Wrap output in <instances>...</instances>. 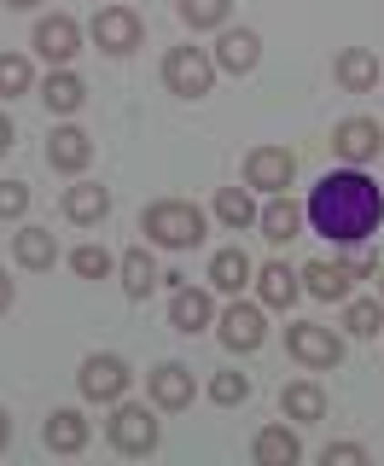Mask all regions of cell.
Here are the masks:
<instances>
[{
  "mask_svg": "<svg viewBox=\"0 0 384 466\" xmlns=\"http://www.w3.org/2000/svg\"><path fill=\"white\" fill-rule=\"evenodd\" d=\"M303 216H308V228L327 233L332 245H361L367 233H379V222H384V187L373 175H361L356 164L332 169V175H320V187L308 193Z\"/></svg>",
  "mask_w": 384,
  "mask_h": 466,
  "instance_id": "6da1fadb",
  "label": "cell"
},
{
  "mask_svg": "<svg viewBox=\"0 0 384 466\" xmlns=\"http://www.w3.org/2000/svg\"><path fill=\"white\" fill-rule=\"evenodd\" d=\"M140 233L164 251H192V245H204V210L187 198H157L140 210Z\"/></svg>",
  "mask_w": 384,
  "mask_h": 466,
  "instance_id": "7a4b0ae2",
  "label": "cell"
},
{
  "mask_svg": "<svg viewBox=\"0 0 384 466\" xmlns=\"http://www.w3.org/2000/svg\"><path fill=\"white\" fill-rule=\"evenodd\" d=\"M106 437L116 455H152L164 443V426H157V414L146 402H116V414L106 420Z\"/></svg>",
  "mask_w": 384,
  "mask_h": 466,
  "instance_id": "3957f363",
  "label": "cell"
},
{
  "mask_svg": "<svg viewBox=\"0 0 384 466\" xmlns=\"http://www.w3.org/2000/svg\"><path fill=\"white\" fill-rule=\"evenodd\" d=\"M164 82H169V94H181V99H204L210 82H216V58L204 47H169L164 53Z\"/></svg>",
  "mask_w": 384,
  "mask_h": 466,
  "instance_id": "277c9868",
  "label": "cell"
},
{
  "mask_svg": "<svg viewBox=\"0 0 384 466\" xmlns=\"http://www.w3.org/2000/svg\"><path fill=\"white\" fill-rule=\"evenodd\" d=\"M87 35H94L99 53H116V58H123V53L140 47L146 24H140V12H128V6H99L94 24H87Z\"/></svg>",
  "mask_w": 384,
  "mask_h": 466,
  "instance_id": "5b68a950",
  "label": "cell"
},
{
  "mask_svg": "<svg viewBox=\"0 0 384 466\" xmlns=\"http://www.w3.org/2000/svg\"><path fill=\"white\" fill-rule=\"evenodd\" d=\"M286 350L303 361V368H338V361H344V339H338L332 327H320V320L286 327Z\"/></svg>",
  "mask_w": 384,
  "mask_h": 466,
  "instance_id": "8992f818",
  "label": "cell"
},
{
  "mask_svg": "<svg viewBox=\"0 0 384 466\" xmlns=\"http://www.w3.org/2000/svg\"><path fill=\"white\" fill-rule=\"evenodd\" d=\"M128 361L123 356H87L82 368H76V390L87 402H123V390H128Z\"/></svg>",
  "mask_w": 384,
  "mask_h": 466,
  "instance_id": "52a82bcc",
  "label": "cell"
},
{
  "mask_svg": "<svg viewBox=\"0 0 384 466\" xmlns=\"http://www.w3.org/2000/svg\"><path fill=\"white\" fill-rule=\"evenodd\" d=\"M291 175H298V152H286V146H250L245 187H257V193H286Z\"/></svg>",
  "mask_w": 384,
  "mask_h": 466,
  "instance_id": "ba28073f",
  "label": "cell"
},
{
  "mask_svg": "<svg viewBox=\"0 0 384 466\" xmlns=\"http://www.w3.org/2000/svg\"><path fill=\"white\" fill-rule=\"evenodd\" d=\"M379 146H384V128L373 123V116H344V123L332 128V152L344 157V164H373L379 157Z\"/></svg>",
  "mask_w": 384,
  "mask_h": 466,
  "instance_id": "9c48e42d",
  "label": "cell"
},
{
  "mask_svg": "<svg viewBox=\"0 0 384 466\" xmlns=\"http://www.w3.org/2000/svg\"><path fill=\"white\" fill-rule=\"evenodd\" d=\"M29 47H35L41 58H47L53 70H65L70 58H76V47H82V29H76V18H65V12H53V18H41V24H35V35H29Z\"/></svg>",
  "mask_w": 384,
  "mask_h": 466,
  "instance_id": "30bf717a",
  "label": "cell"
},
{
  "mask_svg": "<svg viewBox=\"0 0 384 466\" xmlns=\"http://www.w3.org/2000/svg\"><path fill=\"white\" fill-rule=\"evenodd\" d=\"M373 262H308L303 268V291L320 303H344L349 286H356V274H367Z\"/></svg>",
  "mask_w": 384,
  "mask_h": 466,
  "instance_id": "8fae6325",
  "label": "cell"
},
{
  "mask_svg": "<svg viewBox=\"0 0 384 466\" xmlns=\"http://www.w3.org/2000/svg\"><path fill=\"white\" fill-rule=\"evenodd\" d=\"M146 397H152L157 408H192V397H198L192 368L187 361H157V368L146 373Z\"/></svg>",
  "mask_w": 384,
  "mask_h": 466,
  "instance_id": "7c38bea8",
  "label": "cell"
},
{
  "mask_svg": "<svg viewBox=\"0 0 384 466\" xmlns=\"http://www.w3.org/2000/svg\"><path fill=\"white\" fill-rule=\"evenodd\" d=\"M262 339H268V327H262L257 303H227V315H221V344H227L233 356H250Z\"/></svg>",
  "mask_w": 384,
  "mask_h": 466,
  "instance_id": "4fadbf2b",
  "label": "cell"
},
{
  "mask_svg": "<svg viewBox=\"0 0 384 466\" xmlns=\"http://www.w3.org/2000/svg\"><path fill=\"white\" fill-rule=\"evenodd\" d=\"M303 222H308L303 204H291L286 193H274V198L257 210V228H262V239H268V245H291V239L303 233Z\"/></svg>",
  "mask_w": 384,
  "mask_h": 466,
  "instance_id": "5bb4252c",
  "label": "cell"
},
{
  "mask_svg": "<svg viewBox=\"0 0 384 466\" xmlns=\"http://www.w3.org/2000/svg\"><path fill=\"white\" fill-rule=\"evenodd\" d=\"M12 257H18V268H29V274L53 268V262H58V239H53V228L24 222L18 233H12Z\"/></svg>",
  "mask_w": 384,
  "mask_h": 466,
  "instance_id": "9a60e30c",
  "label": "cell"
},
{
  "mask_svg": "<svg viewBox=\"0 0 384 466\" xmlns=\"http://www.w3.org/2000/svg\"><path fill=\"white\" fill-rule=\"evenodd\" d=\"M87 157H94V140H87L76 123L53 128V140H47V164H53L58 175H82V169H87Z\"/></svg>",
  "mask_w": 384,
  "mask_h": 466,
  "instance_id": "2e32d148",
  "label": "cell"
},
{
  "mask_svg": "<svg viewBox=\"0 0 384 466\" xmlns=\"http://www.w3.org/2000/svg\"><path fill=\"white\" fill-rule=\"evenodd\" d=\"M210 315H216V303H210V291H198V286H181V291L169 298V327L187 332V339L210 327Z\"/></svg>",
  "mask_w": 384,
  "mask_h": 466,
  "instance_id": "e0dca14e",
  "label": "cell"
},
{
  "mask_svg": "<svg viewBox=\"0 0 384 466\" xmlns=\"http://www.w3.org/2000/svg\"><path fill=\"white\" fill-rule=\"evenodd\" d=\"M262 58V41L250 35V29H227V35L216 41V70H227V76H250Z\"/></svg>",
  "mask_w": 384,
  "mask_h": 466,
  "instance_id": "ac0fdd59",
  "label": "cell"
},
{
  "mask_svg": "<svg viewBox=\"0 0 384 466\" xmlns=\"http://www.w3.org/2000/svg\"><path fill=\"white\" fill-rule=\"evenodd\" d=\"M41 443H47L53 455H76V449H87V420L76 408H53L47 426H41Z\"/></svg>",
  "mask_w": 384,
  "mask_h": 466,
  "instance_id": "d6986e66",
  "label": "cell"
},
{
  "mask_svg": "<svg viewBox=\"0 0 384 466\" xmlns=\"http://www.w3.org/2000/svg\"><path fill=\"white\" fill-rule=\"evenodd\" d=\"M298 291H303V274H291L286 262H262L257 268V298L268 303V309H291Z\"/></svg>",
  "mask_w": 384,
  "mask_h": 466,
  "instance_id": "ffe728a7",
  "label": "cell"
},
{
  "mask_svg": "<svg viewBox=\"0 0 384 466\" xmlns=\"http://www.w3.org/2000/svg\"><path fill=\"white\" fill-rule=\"evenodd\" d=\"M65 216L70 222H106L111 216V187H99V181H76V187H65Z\"/></svg>",
  "mask_w": 384,
  "mask_h": 466,
  "instance_id": "44dd1931",
  "label": "cell"
},
{
  "mask_svg": "<svg viewBox=\"0 0 384 466\" xmlns=\"http://www.w3.org/2000/svg\"><path fill=\"white\" fill-rule=\"evenodd\" d=\"M250 280H257V262H250L239 245H227V251L210 257V286H216V291H233V298H239Z\"/></svg>",
  "mask_w": 384,
  "mask_h": 466,
  "instance_id": "7402d4cb",
  "label": "cell"
},
{
  "mask_svg": "<svg viewBox=\"0 0 384 466\" xmlns=\"http://www.w3.org/2000/svg\"><path fill=\"white\" fill-rule=\"evenodd\" d=\"M332 76L349 87V94H367V87H379V53L373 47H344L332 65Z\"/></svg>",
  "mask_w": 384,
  "mask_h": 466,
  "instance_id": "603a6c76",
  "label": "cell"
},
{
  "mask_svg": "<svg viewBox=\"0 0 384 466\" xmlns=\"http://www.w3.org/2000/svg\"><path fill=\"white\" fill-rule=\"evenodd\" d=\"M250 455H257L262 466H298L303 461V443H298V431H291V426H262L257 443H250Z\"/></svg>",
  "mask_w": 384,
  "mask_h": 466,
  "instance_id": "cb8c5ba5",
  "label": "cell"
},
{
  "mask_svg": "<svg viewBox=\"0 0 384 466\" xmlns=\"http://www.w3.org/2000/svg\"><path fill=\"white\" fill-rule=\"evenodd\" d=\"M116 274H123V291H128L135 303H140V298H146V291H152L157 280H164L146 245H135V251H123V257H116Z\"/></svg>",
  "mask_w": 384,
  "mask_h": 466,
  "instance_id": "d4e9b609",
  "label": "cell"
},
{
  "mask_svg": "<svg viewBox=\"0 0 384 466\" xmlns=\"http://www.w3.org/2000/svg\"><path fill=\"white\" fill-rule=\"evenodd\" d=\"M41 99H47V111L53 116H76L82 111V99H87V87L76 70H53L47 82H41Z\"/></svg>",
  "mask_w": 384,
  "mask_h": 466,
  "instance_id": "484cf974",
  "label": "cell"
},
{
  "mask_svg": "<svg viewBox=\"0 0 384 466\" xmlns=\"http://www.w3.org/2000/svg\"><path fill=\"white\" fill-rule=\"evenodd\" d=\"M279 414H286V420H298V426H308V420H320V414H327V390H320V385H308V379H298V385H286V390H279Z\"/></svg>",
  "mask_w": 384,
  "mask_h": 466,
  "instance_id": "4316f807",
  "label": "cell"
},
{
  "mask_svg": "<svg viewBox=\"0 0 384 466\" xmlns=\"http://www.w3.org/2000/svg\"><path fill=\"white\" fill-rule=\"evenodd\" d=\"M216 222L233 228V233H245L250 222H257V204H250L245 187H221V193H216Z\"/></svg>",
  "mask_w": 384,
  "mask_h": 466,
  "instance_id": "83f0119b",
  "label": "cell"
},
{
  "mask_svg": "<svg viewBox=\"0 0 384 466\" xmlns=\"http://www.w3.org/2000/svg\"><path fill=\"white\" fill-rule=\"evenodd\" d=\"M344 327L356 339H379L384 327V298H344Z\"/></svg>",
  "mask_w": 384,
  "mask_h": 466,
  "instance_id": "f1b7e54d",
  "label": "cell"
},
{
  "mask_svg": "<svg viewBox=\"0 0 384 466\" xmlns=\"http://www.w3.org/2000/svg\"><path fill=\"white\" fill-rule=\"evenodd\" d=\"M35 87V70H29L24 53H0V99H18Z\"/></svg>",
  "mask_w": 384,
  "mask_h": 466,
  "instance_id": "f546056e",
  "label": "cell"
},
{
  "mask_svg": "<svg viewBox=\"0 0 384 466\" xmlns=\"http://www.w3.org/2000/svg\"><path fill=\"white\" fill-rule=\"evenodd\" d=\"M227 6L233 0H181V24L198 35V29H221L227 24Z\"/></svg>",
  "mask_w": 384,
  "mask_h": 466,
  "instance_id": "4dcf8cb0",
  "label": "cell"
},
{
  "mask_svg": "<svg viewBox=\"0 0 384 466\" xmlns=\"http://www.w3.org/2000/svg\"><path fill=\"white\" fill-rule=\"evenodd\" d=\"M70 268H76L82 280H106V274L116 268V257L106 251V245H76V251H70Z\"/></svg>",
  "mask_w": 384,
  "mask_h": 466,
  "instance_id": "1f68e13d",
  "label": "cell"
},
{
  "mask_svg": "<svg viewBox=\"0 0 384 466\" xmlns=\"http://www.w3.org/2000/svg\"><path fill=\"white\" fill-rule=\"evenodd\" d=\"M210 397H216L221 408H233V402H245V397H250V379H245L239 368H227V373H216V379H210Z\"/></svg>",
  "mask_w": 384,
  "mask_h": 466,
  "instance_id": "d6a6232c",
  "label": "cell"
},
{
  "mask_svg": "<svg viewBox=\"0 0 384 466\" xmlns=\"http://www.w3.org/2000/svg\"><path fill=\"white\" fill-rule=\"evenodd\" d=\"M29 210V187L24 181H0V222H18Z\"/></svg>",
  "mask_w": 384,
  "mask_h": 466,
  "instance_id": "836d02e7",
  "label": "cell"
},
{
  "mask_svg": "<svg viewBox=\"0 0 384 466\" xmlns=\"http://www.w3.org/2000/svg\"><path fill=\"white\" fill-rule=\"evenodd\" d=\"M320 461H327V466H367V449L361 443H327Z\"/></svg>",
  "mask_w": 384,
  "mask_h": 466,
  "instance_id": "e575fe53",
  "label": "cell"
},
{
  "mask_svg": "<svg viewBox=\"0 0 384 466\" xmlns=\"http://www.w3.org/2000/svg\"><path fill=\"white\" fill-rule=\"evenodd\" d=\"M12 140H18V128H12V116H6V111H0V157L12 152Z\"/></svg>",
  "mask_w": 384,
  "mask_h": 466,
  "instance_id": "d590c367",
  "label": "cell"
},
{
  "mask_svg": "<svg viewBox=\"0 0 384 466\" xmlns=\"http://www.w3.org/2000/svg\"><path fill=\"white\" fill-rule=\"evenodd\" d=\"M12 298H18V286H12V280H6V268H0V315L12 309Z\"/></svg>",
  "mask_w": 384,
  "mask_h": 466,
  "instance_id": "8d00e7d4",
  "label": "cell"
},
{
  "mask_svg": "<svg viewBox=\"0 0 384 466\" xmlns=\"http://www.w3.org/2000/svg\"><path fill=\"white\" fill-rule=\"evenodd\" d=\"M6 443H12V414L0 408V455H6Z\"/></svg>",
  "mask_w": 384,
  "mask_h": 466,
  "instance_id": "74e56055",
  "label": "cell"
},
{
  "mask_svg": "<svg viewBox=\"0 0 384 466\" xmlns=\"http://www.w3.org/2000/svg\"><path fill=\"white\" fill-rule=\"evenodd\" d=\"M6 6H12V12H29V6H41V0H6Z\"/></svg>",
  "mask_w": 384,
  "mask_h": 466,
  "instance_id": "f35d334b",
  "label": "cell"
},
{
  "mask_svg": "<svg viewBox=\"0 0 384 466\" xmlns=\"http://www.w3.org/2000/svg\"><path fill=\"white\" fill-rule=\"evenodd\" d=\"M379 298H384V268H379Z\"/></svg>",
  "mask_w": 384,
  "mask_h": 466,
  "instance_id": "ab89813d",
  "label": "cell"
}]
</instances>
